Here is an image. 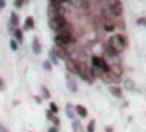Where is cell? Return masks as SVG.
<instances>
[{
    "mask_svg": "<svg viewBox=\"0 0 146 132\" xmlns=\"http://www.w3.org/2000/svg\"><path fill=\"white\" fill-rule=\"evenodd\" d=\"M110 73L118 76V78H121V75H123V67H121L120 64H113L110 65Z\"/></svg>",
    "mask_w": 146,
    "mask_h": 132,
    "instance_id": "12",
    "label": "cell"
},
{
    "mask_svg": "<svg viewBox=\"0 0 146 132\" xmlns=\"http://www.w3.org/2000/svg\"><path fill=\"white\" fill-rule=\"evenodd\" d=\"M9 31H14L17 30V27H19V16L16 14V13H11V17H9Z\"/></svg>",
    "mask_w": 146,
    "mask_h": 132,
    "instance_id": "9",
    "label": "cell"
},
{
    "mask_svg": "<svg viewBox=\"0 0 146 132\" xmlns=\"http://www.w3.org/2000/svg\"><path fill=\"white\" fill-rule=\"evenodd\" d=\"M14 37H16V42H23V33L20 28H17L14 31Z\"/></svg>",
    "mask_w": 146,
    "mask_h": 132,
    "instance_id": "20",
    "label": "cell"
},
{
    "mask_svg": "<svg viewBox=\"0 0 146 132\" xmlns=\"http://www.w3.org/2000/svg\"><path fill=\"white\" fill-rule=\"evenodd\" d=\"M107 45H109L110 48H113V50H115L118 54H120L121 51L124 50V47L121 45V40H120V37H118V34H113V36H110V39L107 40Z\"/></svg>",
    "mask_w": 146,
    "mask_h": 132,
    "instance_id": "5",
    "label": "cell"
},
{
    "mask_svg": "<svg viewBox=\"0 0 146 132\" xmlns=\"http://www.w3.org/2000/svg\"><path fill=\"white\" fill-rule=\"evenodd\" d=\"M65 79H67V87H68V90H70V92H73V93L78 92V84H76V81L73 79V76H72L70 73L67 75V78H65Z\"/></svg>",
    "mask_w": 146,
    "mask_h": 132,
    "instance_id": "10",
    "label": "cell"
},
{
    "mask_svg": "<svg viewBox=\"0 0 146 132\" xmlns=\"http://www.w3.org/2000/svg\"><path fill=\"white\" fill-rule=\"evenodd\" d=\"M40 101H42V98H40V96H36V103H37V104H39Z\"/></svg>",
    "mask_w": 146,
    "mask_h": 132,
    "instance_id": "36",
    "label": "cell"
},
{
    "mask_svg": "<svg viewBox=\"0 0 146 132\" xmlns=\"http://www.w3.org/2000/svg\"><path fill=\"white\" fill-rule=\"evenodd\" d=\"M0 132H8V131H6V129H5V127H3V126H2V124H0Z\"/></svg>",
    "mask_w": 146,
    "mask_h": 132,
    "instance_id": "37",
    "label": "cell"
},
{
    "mask_svg": "<svg viewBox=\"0 0 146 132\" xmlns=\"http://www.w3.org/2000/svg\"><path fill=\"white\" fill-rule=\"evenodd\" d=\"M95 126H96V121L95 120H90L89 121V124H87V132H95Z\"/></svg>",
    "mask_w": 146,
    "mask_h": 132,
    "instance_id": "21",
    "label": "cell"
},
{
    "mask_svg": "<svg viewBox=\"0 0 146 132\" xmlns=\"http://www.w3.org/2000/svg\"><path fill=\"white\" fill-rule=\"evenodd\" d=\"M51 2H56V0H50V3H51Z\"/></svg>",
    "mask_w": 146,
    "mask_h": 132,
    "instance_id": "38",
    "label": "cell"
},
{
    "mask_svg": "<svg viewBox=\"0 0 146 132\" xmlns=\"http://www.w3.org/2000/svg\"><path fill=\"white\" fill-rule=\"evenodd\" d=\"M23 28H25V30H33V28H34V20H33V17H27V19H25V23H23Z\"/></svg>",
    "mask_w": 146,
    "mask_h": 132,
    "instance_id": "19",
    "label": "cell"
},
{
    "mask_svg": "<svg viewBox=\"0 0 146 132\" xmlns=\"http://www.w3.org/2000/svg\"><path fill=\"white\" fill-rule=\"evenodd\" d=\"M47 14H48V19H56L59 16H64L62 14V8L61 6H56V5H48V9H47Z\"/></svg>",
    "mask_w": 146,
    "mask_h": 132,
    "instance_id": "7",
    "label": "cell"
},
{
    "mask_svg": "<svg viewBox=\"0 0 146 132\" xmlns=\"http://www.w3.org/2000/svg\"><path fill=\"white\" fill-rule=\"evenodd\" d=\"M106 132H113V127L112 126H107L106 127Z\"/></svg>",
    "mask_w": 146,
    "mask_h": 132,
    "instance_id": "35",
    "label": "cell"
},
{
    "mask_svg": "<svg viewBox=\"0 0 146 132\" xmlns=\"http://www.w3.org/2000/svg\"><path fill=\"white\" fill-rule=\"evenodd\" d=\"M2 90H5V82H3V79L0 78V92H2Z\"/></svg>",
    "mask_w": 146,
    "mask_h": 132,
    "instance_id": "32",
    "label": "cell"
},
{
    "mask_svg": "<svg viewBox=\"0 0 146 132\" xmlns=\"http://www.w3.org/2000/svg\"><path fill=\"white\" fill-rule=\"evenodd\" d=\"M50 110L54 113V115H56V113H58V106L54 103H50Z\"/></svg>",
    "mask_w": 146,
    "mask_h": 132,
    "instance_id": "26",
    "label": "cell"
},
{
    "mask_svg": "<svg viewBox=\"0 0 146 132\" xmlns=\"http://www.w3.org/2000/svg\"><path fill=\"white\" fill-rule=\"evenodd\" d=\"M107 8H109L110 14L113 17H117V19H120L123 16V3L120 0H110V2H107Z\"/></svg>",
    "mask_w": 146,
    "mask_h": 132,
    "instance_id": "3",
    "label": "cell"
},
{
    "mask_svg": "<svg viewBox=\"0 0 146 132\" xmlns=\"http://www.w3.org/2000/svg\"><path fill=\"white\" fill-rule=\"evenodd\" d=\"M78 75L81 76L84 81H87V82H93V79H95L93 72H92V65H86L84 62H79V65H78Z\"/></svg>",
    "mask_w": 146,
    "mask_h": 132,
    "instance_id": "2",
    "label": "cell"
},
{
    "mask_svg": "<svg viewBox=\"0 0 146 132\" xmlns=\"http://www.w3.org/2000/svg\"><path fill=\"white\" fill-rule=\"evenodd\" d=\"M115 25H117V28H118V30H124V28H126V23H124V22H121V20H118V22H115Z\"/></svg>",
    "mask_w": 146,
    "mask_h": 132,
    "instance_id": "24",
    "label": "cell"
},
{
    "mask_svg": "<svg viewBox=\"0 0 146 132\" xmlns=\"http://www.w3.org/2000/svg\"><path fill=\"white\" fill-rule=\"evenodd\" d=\"M40 90H42V96H44V98H50V92H48V89L45 87V86H42V89H40Z\"/></svg>",
    "mask_w": 146,
    "mask_h": 132,
    "instance_id": "23",
    "label": "cell"
},
{
    "mask_svg": "<svg viewBox=\"0 0 146 132\" xmlns=\"http://www.w3.org/2000/svg\"><path fill=\"white\" fill-rule=\"evenodd\" d=\"M109 92L112 93L115 98H121V96H123V90H121V87H118V86H110Z\"/></svg>",
    "mask_w": 146,
    "mask_h": 132,
    "instance_id": "14",
    "label": "cell"
},
{
    "mask_svg": "<svg viewBox=\"0 0 146 132\" xmlns=\"http://www.w3.org/2000/svg\"><path fill=\"white\" fill-rule=\"evenodd\" d=\"M9 47H11L13 50H17V42L16 40H11V42H9Z\"/></svg>",
    "mask_w": 146,
    "mask_h": 132,
    "instance_id": "30",
    "label": "cell"
},
{
    "mask_svg": "<svg viewBox=\"0 0 146 132\" xmlns=\"http://www.w3.org/2000/svg\"><path fill=\"white\" fill-rule=\"evenodd\" d=\"M138 23H140V25H145V27H146V17H141V19H138Z\"/></svg>",
    "mask_w": 146,
    "mask_h": 132,
    "instance_id": "31",
    "label": "cell"
},
{
    "mask_svg": "<svg viewBox=\"0 0 146 132\" xmlns=\"http://www.w3.org/2000/svg\"><path fill=\"white\" fill-rule=\"evenodd\" d=\"M58 131H59V127H54V126H53V127H50V129H48V132H58Z\"/></svg>",
    "mask_w": 146,
    "mask_h": 132,
    "instance_id": "34",
    "label": "cell"
},
{
    "mask_svg": "<svg viewBox=\"0 0 146 132\" xmlns=\"http://www.w3.org/2000/svg\"><path fill=\"white\" fill-rule=\"evenodd\" d=\"M5 5H6V3H5V0H0V11H2L3 8H5Z\"/></svg>",
    "mask_w": 146,
    "mask_h": 132,
    "instance_id": "33",
    "label": "cell"
},
{
    "mask_svg": "<svg viewBox=\"0 0 146 132\" xmlns=\"http://www.w3.org/2000/svg\"><path fill=\"white\" fill-rule=\"evenodd\" d=\"M75 112H76V115H79L81 118L87 117V109L84 106H75Z\"/></svg>",
    "mask_w": 146,
    "mask_h": 132,
    "instance_id": "17",
    "label": "cell"
},
{
    "mask_svg": "<svg viewBox=\"0 0 146 132\" xmlns=\"http://www.w3.org/2000/svg\"><path fill=\"white\" fill-rule=\"evenodd\" d=\"M67 22H68V20L65 19L64 16H59V17H56V19H48V25H50V28L53 31H58V33H59V30H61Z\"/></svg>",
    "mask_w": 146,
    "mask_h": 132,
    "instance_id": "4",
    "label": "cell"
},
{
    "mask_svg": "<svg viewBox=\"0 0 146 132\" xmlns=\"http://www.w3.org/2000/svg\"><path fill=\"white\" fill-rule=\"evenodd\" d=\"M23 3H25V0H16V2H14V5H16V8H22V6H23Z\"/></svg>",
    "mask_w": 146,
    "mask_h": 132,
    "instance_id": "28",
    "label": "cell"
},
{
    "mask_svg": "<svg viewBox=\"0 0 146 132\" xmlns=\"http://www.w3.org/2000/svg\"><path fill=\"white\" fill-rule=\"evenodd\" d=\"M65 113H67V117L70 118V120H75L76 112H75V107H73L72 104H67V107H65Z\"/></svg>",
    "mask_w": 146,
    "mask_h": 132,
    "instance_id": "18",
    "label": "cell"
},
{
    "mask_svg": "<svg viewBox=\"0 0 146 132\" xmlns=\"http://www.w3.org/2000/svg\"><path fill=\"white\" fill-rule=\"evenodd\" d=\"M100 78H101L103 81H106V82H113V84H118L120 79H121V78H118V76L112 75V73H101V75H100Z\"/></svg>",
    "mask_w": 146,
    "mask_h": 132,
    "instance_id": "8",
    "label": "cell"
},
{
    "mask_svg": "<svg viewBox=\"0 0 146 132\" xmlns=\"http://www.w3.org/2000/svg\"><path fill=\"white\" fill-rule=\"evenodd\" d=\"M54 53H56V56L59 59H65V61H67V59L70 58V54H68L70 51H67L64 47H58V50H54Z\"/></svg>",
    "mask_w": 146,
    "mask_h": 132,
    "instance_id": "11",
    "label": "cell"
},
{
    "mask_svg": "<svg viewBox=\"0 0 146 132\" xmlns=\"http://www.w3.org/2000/svg\"><path fill=\"white\" fill-rule=\"evenodd\" d=\"M54 117H56V115H54V113L51 112V110H47V118H48L50 121H53V120H54Z\"/></svg>",
    "mask_w": 146,
    "mask_h": 132,
    "instance_id": "27",
    "label": "cell"
},
{
    "mask_svg": "<svg viewBox=\"0 0 146 132\" xmlns=\"http://www.w3.org/2000/svg\"><path fill=\"white\" fill-rule=\"evenodd\" d=\"M54 42L58 47H65L76 42V36H73V33H58L54 37Z\"/></svg>",
    "mask_w": 146,
    "mask_h": 132,
    "instance_id": "1",
    "label": "cell"
},
{
    "mask_svg": "<svg viewBox=\"0 0 146 132\" xmlns=\"http://www.w3.org/2000/svg\"><path fill=\"white\" fill-rule=\"evenodd\" d=\"M104 53H106V56L113 58L115 61H118V53H117L115 50H113V48H110L109 45H106V47H104Z\"/></svg>",
    "mask_w": 146,
    "mask_h": 132,
    "instance_id": "15",
    "label": "cell"
},
{
    "mask_svg": "<svg viewBox=\"0 0 146 132\" xmlns=\"http://www.w3.org/2000/svg\"><path fill=\"white\" fill-rule=\"evenodd\" d=\"M78 65H79V61H76L75 58H68L67 62H65L67 72L70 75H78Z\"/></svg>",
    "mask_w": 146,
    "mask_h": 132,
    "instance_id": "6",
    "label": "cell"
},
{
    "mask_svg": "<svg viewBox=\"0 0 146 132\" xmlns=\"http://www.w3.org/2000/svg\"><path fill=\"white\" fill-rule=\"evenodd\" d=\"M72 127H73V132H84V126L81 124L79 120H72Z\"/></svg>",
    "mask_w": 146,
    "mask_h": 132,
    "instance_id": "16",
    "label": "cell"
},
{
    "mask_svg": "<svg viewBox=\"0 0 146 132\" xmlns=\"http://www.w3.org/2000/svg\"><path fill=\"white\" fill-rule=\"evenodd\" d=\"M31 48H33V53H36V54H40V53H42V45H40L39 39H36V37L33 39V44H31Z\"/></svg>",
    "mask_w": 146,
    "mask_h": 132,
    "instance_id": "13",
    "label": "cell"
},
{
    "mask_svg": "<svg viewBox=\"0 0 146 132\" xmlns=\"http://www.w3.org/2000/svg\"><path fill=\"white\" fill-rule=\"evenodd\" d=\"M44 68H45V70H48V72H50L51 68H53V65H51V62H50V61H45V62H44Z\"/></svg>",
    "mask_w": 146,
    "mask_h": 132,
    "instance_id": "25",
    "label": "cell"
},
{
    "mask_svg": "<svg viewBox=\"0 0 146 132\" xmlns=\"http://www.w3.org/2000/svg\"><path fill=\"white\" fill-rule=\"evenodd\" d=\"M118 37H120V40H121V45L126 48L127 47V37L124 36V34H118Z\"/></svg>",
    "mask_w": 146,
    "mask_h": 132,
    "instance_id": "22",
    "label": "cell"
},
{
    "mask_svg": "<svg viewBox=\"0 0 146 132\" xmlns=\"http://www.w3.org/2000/svg\"><path fill=\"white\" fill-rule=\"evenodd\" d=\"M50 56H51V59H53L54 62H58V56H56V53H54V50L50 51Z\"/></svg>",
    "mask_w": 146,
    "mask_h": 132,
    "instance_id": "29",
    "label": "cell"
}]
</instances>
